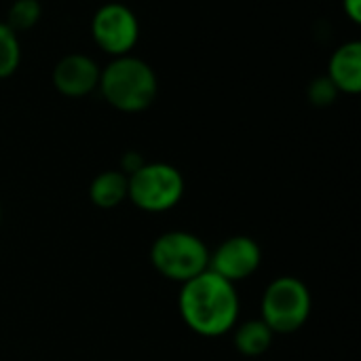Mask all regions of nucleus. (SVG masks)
I'll return each instance as SVG.
<instances>
[{
  "mask_svg": "<svg viewBox=\"0 0 361 361\" xmlns=\"http://www.w3.org/2000/svg\"><path fill=\"white\" fill-rule=\"evenodd\" d=\"M184 324L199 336L218 338L231 332L239 319V296L235 283L209 269L182 283L178 298Z\"/></svg>",
  "mask_w": 361,
  "mask_h": 361,
  "instance_id": "nucleus-1",
  "label": "nucleus"
},
{
  "mask_svg": "<svg viewBox=\"0 0 361 361\" xmlns=\"http://www.w3.org/2000/svg\"><path fill=\"white\" fill-rule=\"evenodd\" d=\"M97 91L118 112L137 114L148 110L159 95V78L152 66L135 55L112 57L102 68Z\"/></svg>",
  "mask_w": 361,
  "mask_h": 361,
  "instance_id": "nucleus-2",
  "label": "nucleus"
},
{
  "mask_svg": "<svg viewBox=\"0 0 361 361\" xmlns=\"http://www.w3.org/2000/svg\"><path fill=\"white\" fill-rule=\"evenodd\" d=\"M150 262L165 279L186 283L209 269V250L199 237L173 231L152 243Z\"/></svg>",
  "mask_w": 361,
  "mask_h": 361,
  "instance_id": "nucleus-3",
  "label": "nucleus"
},
{
  "mask_svg": "<svg viewBox=\"0 0 361 361\" xmlns=\"http://www.w3.org/2000/svg\"><path fill=\"white\" fill-rule=\"evenodd\" d=\"M127 199L148 214H161L176 207L184 195V178L169 163H144L127 176Z\"/></svg>",
  "mask_w": 361,
  "mask_h": 361,
  "instance_id": "nucleus-4",
  "label": "nucleus"
},
{
  "mask_svg": "<svg viewBox=\"0 0 361 361\" xmlns=\"http://www.w3.org/2000/svg\"><path fill=\"white\" fill-rule=\"evenodd\" d=\"M311 315V292L296 277L275 279L262 296V322L273 334L300 330Z\"/></svg>",
  "mask_w": 361,
  "mask_h": 361,
  "instance_id": "nucleus-5",
  "label": "nucleus"
},
{
  "mask_svg": "<svg viewBox=\"0 0 361 361\" xmlns=\"http://www.w3.org/2000/svg\"><path fill=\"white\" fill-rule=\"evenodd\" d=\"M93 42L110 57H123L140 40V19L123 2H106L91 17Z\"/></svg>",
  "mask_w": 361,
  "mask_h": 361,
  "instance_id": "nucleus-6",
  "label": "nucleus"
},
{
  "mask_svg": "<svg viewBox=\"0 0 361 361\" xmlns=\"http://www.w3.org/2000/svg\"><path fill=\"white\" fill-rule=\"evenodd\" d=\"M262 262L260 245L250 237H233L209 254V271L237 283L252 277Z\"/></svg>",
  "mask_w": 361,
  "mask_h": 361,
  "instance_id": "nucleus-7",
  "label": "nucleus"
},
{
  "mask_svg": "<svg viewBox=\"0 0 361 361\" xmlns=\"http://www.w3.org/2000/svg\"><path fill=\"white\" fill-rule=\"evenodd\" d=\"M99 72L95 59H91L85 53H68L63 55L51 72V82L57 93L70 99L87 97L93 91H97L99 85Z\"/></svg>",
  "mask_w": 361,
  "mask_h": 361,
  "instance_id": "nucleus-8",
  "label": "nucleus"
},
{
  "mask_svg": "<svg viewBox=\"0 0 361 361\" xmlns=\"http://www.w3.org/2000/svg\"><path fill=\"white\" fill-rule=\"evenodd\" d=\"M326 76L345 95H357L361 91V42L349 40L341 44L328 63Z\"/></svg>",
  "mask_w": 361,
  "mask_h": 361,
  "instance_id": "nucleus-9",
  "label": "nucleus"
},
{
  "mask_svg": "<svg viewBox=\"0 0 361 361\" xmlns=\"http://www.w3.org/2000/svg\"><path fill=\"white\" fill-rule=\"evenodd\" d=\"M127 188L129 182L123 171H102L99 176L93 178L89 186V197L93 205H97L99 209H114L127 199Z\"/></svg>",
  "mask_w": 361,
  "mask_h": 361,
  "instance_id": "nucleus-10",
  "label": "nucleus"
},
{
  "mask_svg": "<svg viewBox=\"0 0 361 361\" xmlns=\"http://www.w3.org/2000/svg\"><path fill=\"white\" fill-rule=\"evenodd\" d=\"M273 336L275 334L262 319H252L237 328L235 345H237L239 353H243L247 357H256V355H262L271 347Z\"/></svg>",
  "mask_w": 361,
  "mask_h": 361,
  "instance_id": "nucleus-11",
  "label": "nucleus"
},
{
  "mask_svg": "<svg viewBox=\"0 0 361 361\" xmlns=\"http://www.w3.org/2000/svg\"><path fill=\"white\" fill-rule=\"evenodd\" d=\"M40 17H42V4H40V0H15L8 6V13H6L4 23L15 34H21V32H30L40 21Z\"/></svg>",
  "mask_w": 361,
  "mask_h": 361,
  "instance_id": "nucleus-12",
  "label": "nucleus"
},
{
  "mask_svg": "<svg viewBox=\"0 0 361 361\" xmlns=\"http://www.w3.org/2000/svg\"><path fill=\"white\" fill-rule=\"evenodd\" d=\"M21 63L19 34H15L4 21H0V80L17 72Z\"/></svg>",
  "mask_w": 361,
  "mask_h": 361,
  "instance_id": "nucleus-13",
  "label": "nucleus"
},
{
  "mask_svg": "<svg viewBox=\"0 0 361 361\" xmlns=\"http://www.w3.org/2000/svg\"><path fill=\"white\" fill-rule=\"evenodd\" d=\"M338 89L332 85V80L324 74V76H317L311 80L309 89H307V97L313 106L317 108H326V106H332L338 97Z\"/></svg>",
  "mask_w": 361,
  "mask_h": 361,
  "instance_id": "nucleus-14",
  "label": "nucleus"
},
{
  "mask_svg": "<svg viewBox=\"0 0 361 361\" xmlns=\"http://www.w3.org/2000/svg\"><path fill=\"white\" fill-rule=\"evenodd\" d=\"M343 8L353 23H361V0H343Z\"/></svg>",
  "mask_w": 361,
  "mask_h": 361,
  "instance_id": "nucleus-15",
  "label": "nucleus"
}]
</instances>
